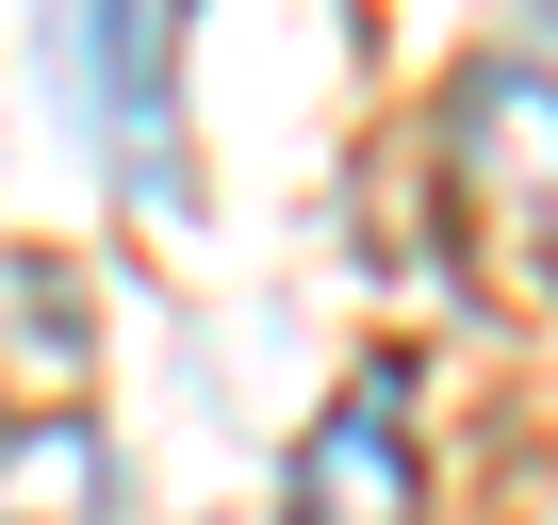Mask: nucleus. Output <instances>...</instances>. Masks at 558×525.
Segmentation results:
<instances>
[{
	"instance_id": "f257e3e1",
	"label": "nucleus",
	"mask_w": 558,
	"mask_h": 525,
	"mask_svg": "<svg viewBox=\"0 0 558 525\" xmlns=\"http://www.w3.org/2000/svg\"><path fill=\"white\" fill-rule=\"evenodd\" d=\"M444 230L476 296H558V66L542 50H460L444 66Z\"/></svg>"
},
{
	"instance_id": "f03ea898",
	"label": "nucleus",
	"mask_w": 558,
	"mask_h": 525,
	"mask_svg": "<svg viewBox=\"0 0 558 525\" xmlns=\"http://www.w3.org/2000/svg\"><path fill=\"white\" fill-rule=\"evenodd\" d=\"M279 525H427V443H411V362H395V345L296 427Z\"/></svg>"
},
{
	"instance_id": "7ed1b4c3",
	"label": "nucleus",
	"mask_w": 558,
	"mask_h": 525,
	"mask_svg": "<svg viewBox=\"0 0 558 525\" xmlns=\"http://www.w3.org/2000/svg\"><path fill=\"white\" fill-rule=\"evenodd\" d=\"M83 83H99V148L132 164V197L181 213V0H83Z\"/></svg>"
},
{
	"instance_id": "20e7f679",
	"label": "nucleus",
	"mask_w": 558,
	"mask_h": 525,
	"mask_svg": "<svg viewBox=\"0 0 558 525\" xmlns=\"http://www.w3.org/2000/svg\"><path fill=\"white\" fill-rule=\"evenodd\" d=\"M0 525H116V427L99 411H0Z\"/></svg>"
}]
</instances>
